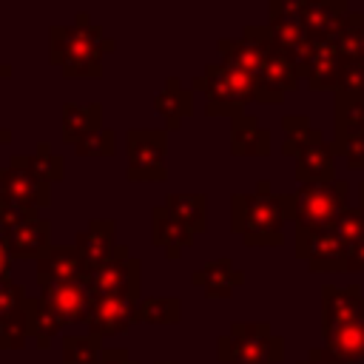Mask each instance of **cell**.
I'll return each instance as SVG.
<instances>
[{"label":"cell","mask_w":364,"mask_h":364,"mask_svg":"<svg viewBox=\"0 0 364 364\" xmlns=\"http://www.w3.org/2000/svg\"><path fill=\"white\" fill-rule=\"evenodd\" d=\"M11 77V65L9 63H0V80H9Z\"/></svg>","instance_id":"obj_41"},{"label":"cell","mask_w":364,"mask_h":364,"mask_svg":"<svg viewBox=\"0 0 364 364\" xmlns=\"http://www.w3.org/2000/svg\"><path fill=\"white\" fill-rule=\"evenodd\" d=\"M216 358L222 364H279L284 358V338L267 321H233L216 341Z\"/></svg>","instance_id":"obj_6"},{"label":"cell","mask_w":364,"mask_h":364,"mask_svg":"<svg viewBox=\"0 0 364 364\" xmlns=\"http://www.w3.org/2000/svg\"><path fill=\"white\" fill-rule=\"evenodd\" d=\"M114 236H117V222L114 219H91L88 228L77 233L74 247H77V253L82 259L85 276L100 270V267H105L114 259V253H117Z\"/></svg>","instance_id":"obj_12"},{"label":"cell","mask_w":364,"mask_h":364,"mask_svg":"<svg viewBox=\"0 0 364 364\" xmlns=\"http://www.w3.org/2000/svg\"><path fill=\"white\" fill-rule=\"evenodd\" d=\"M34 279H37L40 290L54 287V284H65V282H82L85 267H82L77 247L74 245L71 247L68 245H51V250L37 259Z\"/></svg>","instance_id":"obj_15"},{"label":"cell","mask_w":364,"mask_h":364,"mask_svg":"<svg viewBox=\"0 0 364 364\" xmlns=\"http://www.w3.org/2000/svg\"><path fill=\"white\" fill-rule=\"evenodd\" d=\"M105 347L97 336H65L63 338V364H100Z\"/></svg>","instance_id":"obj_29"},{"label":"cell","mask_w":364,"mask_h":364,"mask_svg":"<svg viewBox=\"0 0 364 364\" xmlns=\"http://www.w3.org/2000/svg\"><path fill=\"white\" fill-rule=\"evenodd\" d=\"M353 9L344 0H304L301 6V26L313 40H330Z\"/></svg>","instance_id":"obj_17"},{"label":"cell","mask_w":364,"mask_h":364,"mask_svg":"<svg viewBox=\"0 0 364 364\" xmlns=\"http://www.w3.org/2000/svg\"><path fill=\"white\" fill-rule=\"evenodd\" d=\"M324 347L330 353H336L341 361L353 364V361H364V318L324 336Z\"/></svg>","instance_id":"obj_26"},{"label":"cell","mask_w":364,"mask_h":364,"mask_svg":"<svg viewBox=\"0 0 364 364\" xmlns=\"http://www.w3.org/2000/svg\"><path fill=\"white\" fill-rule=\"evenodd\" d=\"M6 276H11V256H9V250L0 239V279H6Z\"/></svg>","instance_id":"obj_39"},{"label":"cell","mask_w":364,"mask_h":364,"mask_svg":"<svg viewBox=\"0 0 364 364\" xmlns=\"http://www.w3.org/2000/svg\"><path fill=\"white\" fill-rule=\"evenodd\" d=\"M350 245L336 233V228H304L296 225V256L310 264L313 273H344Z\"/></svg>","instance_id":"obj_9"},{"label":"cell","mask_w":364,"mask_h":364,"mask_svg":"<svg viewBox=\"0 0 364 364\" xmlns=\"http://www.w3.org/2000/svg\"><path fill=\"white\" fill-rule=\"evenodd\" d=\"M182 318V301L176 296H151L139 301L136 321L142 324H176Z\"/></svg>","instance_id":"obj_28"},{"label":"cell","mask_w":364,"mask_h":364,"mask_svg":"<svg viewBox=\"0 0 364 364\" xmlns=\"http://www.w3.org/2000/svg\"><path fill=\"white\" fill-rule=\"evenodd\" d=\"M344 273H364V242L353 245L344 262Z\"/></svg>","instance_id":"obj_37"},{"label":"cell","mask_w":364,"mask_h":364,"mask_svg":"<svg viewBox=\"0 0 364 364\" xmlns=\"http://www.w3.org/2000/svg\"><path fill=\"white\" fill-rule=\"evenodd\" d=\"M333 151L336 156L347 159L350 171H364V134L353 139H333Z\"/></svg>","instance_id":"obj_35"},{"label":"cell","mask_w":364,"mask_h":364,"mask_svg":"<svg viewBox=\"0 0 364 364\" xmlns=\"http://www.w3.org/2000/svg\"><path fill=\"white\" fill-rule=\"evenodd\" d=\"M71 26H51L48 28V60L60 65L63 77H102L100 60L102 54L114 51L117 43L105 37L97 23H88V14L80 11Z\"/></svg>","instance_id":"obj_1"},{"label":"cell","mask_w":364,"mask_h":364,"mask_svg":"<svg viewBox=\"0 0 364 364\" xmlns=\"http://www.w3.org/2000/svg\"><path fill=\"white\" fill-rule=\"evenodd\" d=\"M0 239L11 259H40L51 250V222L48 219H31L17 228H3Z\"/></svg>","instance_id":"obj_14"},{"label":"cell","mask_w":364,"mask_h":364,"mask_svg":"<svg viewBox=\"0 0 364 364\" xmlns=\"http://www.w3.org/2000/svg\"><path fill=\"white\" fill-rule=\"evenodd\" d=\"M336 233L353 247V245H358V242H364V210L355 205H350L341 216H338V222H336Z\"/></svg>","instance_id":"obj_31"},{"label":"cell","mask_w":364,"mask_h":364,"mask_svg":"<svg viewBox=\"0 0 364 364\" xmlns=\"http://www.w3.org/2000/svg\"><path fill=\"white\" fill-rule=\"evenodd\" d=\"M162 205L179 222H185L193 233L208 230V196L205 193H168Z\"/></svg>","instance_id":"obj_25"},{"label":"cell","mask_w":364,"mask_h":364,"mask_svg":"<svg viewBox=\"0 0 364 364\" xmlns=\"http://www.w3.org/2000/svg\"><path fill=\"white\" fill-rule=\"evenodd\" d=\"M364 318V290L361 284H324L321 287V336H330L353 321Z\"/></svg>","instance_id":"obj_10"},{"label":"cell","mask_w":364,"mask_h":364,"mask_svg":"<svg viewBox=\"0 0 364 364\" xmlns=\"http://www.w3.org/2000/svg\"><path fill=\"white\" fill-rule=\"evenodd\" d=\"M191 85L205 91L208 117H230L233 119V117L245 114L247 102H264V105L282 102V97L267 91L262 85V80H256L247 71H239L233 65H225V63H208L205 71L191 80Z\"/></svg>","instance_id":"obj_2"},{"label":"cell","mask_w":364,"mask_h":364,"mask_svg":"<svg viewBox=\"0 0 364 364\" xmlns=\"http://www.w3.org/2000/svg\"><path fill=\"white\" fill-rule=\"evenodd\" d=\"M23 310H26V316H28V336L37 341V347L40 350H48L51 347V338L63 330V327H68V321L60 316V313H54L43 299H26V304H23Z\"/></svg>","instance_id":"obj_23"},{"label":"cell","mask_w":364,"mask_h":364,"mask_svg":"<svg viewBox=\"0 0 364 364\" xmlns=\"http://www.w3.org/2000/svg\"><path fill=\"white\" fill-rule=\"evenodd\" d=\"M156 364H176V361H156Z\"/></svg>","instance_id":"obj_43"},{"label":"cell","mask_w":364,"mask_h":364,"mask_svg":"<svg viewBox=\"0 0 364 364\" xmlns=\"http://www.w3.org/2000/svg\"><path fill=\"white\" fill-rule=\"evenodd\" d=\"M125 176L131 182H162L168 176V131L165 128H128L125 134Z\"/></svg>","instance_id":"obj_7"},{"label":"cell","mask_w":364,"mask_h":364,"mask_svg":"<svg viewBox=\"0 0 364 364\" xmlns=\"http://www.w3.org/2000/svg\"><path fill=\"white\" fill-rule=\"evenodd\" d=\"M284 219L304 225V228H336L338 216L350 208V185L336 179V182H313V185H299L293 193H279Z\"/></svg>","instance_id":"obj_5"},{"label":"cell","mask_w":364,"mask_h":364,"mask_svg":"<svg viewBox=\"0 0 364 364\" xmlns=\"http://www.w3.org/2000/svg\"><path fill=\"white\" fill-rule=\"evenodd\" d=\"M193 230L179 222L165 205H154L151 210V242L165 250V259H179L182 250L193 245Z\"/></svg>","instance_id":"obj_16"},{"label":"cell","mask_w":364,"mask_h":364,"mask_svg":"<svg viewBox=\"0 0 364 364\" xmlns=\"http://www.w3.org/2000/svg\"><path fill=\"white\" fill-rule=\"evenodd\" d=\"M284 142L282 154L296 156V182H336V151L333 142L324 139V131L310 122L307 114H290L282 119Z\"/></svg>","instance_id":"obj_4"},{"label":"cell","mask_w":364,"mask_h":364,"mask_svg":"<svg viewBox=\"0 0 364 364\" xmlns=\"http://www.w3.org/2000/svg\"><path fill=\"white\" fill-rule=\"evenodd\" d=\"M9 142H11V131L0 125V145H9Z\"/></svg>","instance_id":"obj_40"},{"label":"cell","mask_w":364,"mask_h":364,"mask_svg":"<svg viewBox=\"0 0 364 364\" xmlns=\"http://www.w3.org/2000/svg\"><path fill=\"white\" fill-rule=\"evenodd\" d=\"M358 208H361V210H364V182H361V185H358Z\"/></svg>","instance_id":"obj_42"},{"label":"cell","mask_w":364,"mask_h":364,"mask_svg":"<svg viewBox=\"0 0 364 364\" xmlns=\"http://www.w3.org/2000/svg\"><path fill=\"white\" fill-rule=\"evenodd\" d=\"M54 313H60L68 324L77 321H88V310H91V293L82 282H65V284H54L46 287L40 296Z\"/></svg>","instance_id":"obj_18"},{"label":"cell","mask_w":364,"mask_h":364,"mask_svg":"<svg viewBox=\"0 0 364 364\" xmlns=\"http://www.w3.org/2000/svg\"><path fill=\"white\" fill-rule=\"evenodd\" d=\"M82 284L88 287L91 299H100V296H131V299H139V290H142V262L134 259L125 245H117L114 259L105 267L88 273L82 279Z\"/></svg>","instance_id":"obj_8"},{"label":"cell","mask_w":364,"mask_h":364,"mask_svg":"<svg viewBox=\"0 0 364 364\" xmlns=\"http://www.w3.org/2000/svg\"><path fill=\"white\" fill-rule=\"evenodd\" d=\"M74 151L80 156H111L117 151V134H114V128H102V131L91 134L88 139H82Z\"/></svg>","instance_id":"obj_32"},{"label":"cell","mask_w":364,"mask_h":364,"mask_svg":"<svg viewBox=\"0 0 364 364\" xmlns=\"http://www.w3.org/2000/svg\"><path fill=\"white\" fill-rule=\"evenodd\" d=\"M364 134V97L333 94V139H353Z\"/></svg>","instance_id":"obj_24"},{"label":"cell","mask_w":364,"mask_h":364,"mask_svg":"<svg viewBox=\"0 0 364 364\" xmlns=\"http://www.w3.org/2000/svg\"><path fill=\"white\" fill-rule=\"evenodd\" d=\"M100 364H136V361H131V355H128L125 347H108V350L102 353Z\"/></svg>","instance_id":"obj_38"},{"label":"cell","mask_w":364,"mask_h":364,"mask_svg":"<svg viewBox=\"0 0 364 364\" xmlns=\"http://www.w3.org/2000/svg\"><path fill=\"white\" fill-rule=\"evenodd\" d=\"M154 111L165 117V131H176L182 119L193 114V91L185 88L179 77H168L165 88L154 97Z\"/></svg>","instance_id":"obj_21"},{"label":"cell","mask_w":364,"mask_h":364,"mask_svg":"<svg viewBox=\"0 0 364 364\" xmlns=\"http://www.w3.org/2000/svg\"><path fill=\"white\" fill-rule=\"evenodd\" d=\"M26 338L31 336H28V316L23 307L0 318V350H23Z\"/></svg>","instance_id":"obj_30"},{"label":"cell","mask_w":364,"mask_h":364,"mask_svg":"<svg viewBox=\"0 0 364 364\" xmlns=\"http://www.w3.org/2000/svg\"><path fill=\"white\" fill-rule=\"evenodd\" d=\"M344 68V57L333 40H316L310 57L299 65V77L307 80L313 91H333L338 88V77Z\"/></svg>","instance_id":"obj_13"},{"label":"cell","mask_w":364,"mask_h":364,"mask_svg":"<svg viewBox=\"0 0 364 364\" xmlns=\"http://www.w3.org/2000/svg\"><path fill=\"white\" fill-rule=\"evenodd\" d=\"M299 364H347V361H341L336 353H330L327 347H313L310 353H307V358L304 361H299Z\"/></svg>","instance_id":"obj_36"},{"label":"cell","mask_w":364,"mask_h":364,"mask_svg":"<svg viewBox=\"0 0 364 364\" xmlns=\"http://www.w3.org/2000/svg\"><path fill=\"white\" fill-rule=\"evenodd\" d=\"M284 208L282 196L270 191L267 179L256 182L253 193L230 196V230L242 236L247 247H279L284 245Z\"/></svg>","instance_id":"obj_3"},{"label":"cell","mask_w":364,"mask_h":364,"mask_svg":"<svg viewBox=\"0 0 364 364\" xmlns=\"http://www.w3.org/2000/svg\"><path fill=\"white\" fill-rule=\"evenodd\" d=\"M11 159H17L20 165L31 168L37 176H43L46 182H60L63 173H65V159L60 154L51 151L48 142H37L34 154H14Z\"/></svg>","instance_id":"obj_27"},{"label":"cell","mask_w":364,"mask_h":364,"mask_svg":"<svg viewBox=\"0 0 364 364\" xmlns=\"http://www.w3.org/2000/svg\"><path fill=\"white\" fill-rule=\"evenodd\" d=\"M230 154L233 156H267L270 131L259 125L253 114H239L230 119Z\"/></svg>","instance_id":"obj_20"},{"label":"cell","mask_w":364,"mask_h":364,"mask_svg":"<svg viewBox=\"0 0 364 364\" xmlns=\"http://www.w3.org/2000/svg\"><path fill=\"white\" fill-rule=\"evenodd\" d=\"M136 299L131 296H100L91 299V310H88V336L97 338H108V336H119L125 333L134 321H136Z\"/></svg>","instance_id":"obj_11"},{"label":"cell","mask_w":364,"mask_h":364,"mask_svg":"<svg viewBox=\"0 0 364 364\" xmlns=\"http://www.w3.org/2000/svg\"><path fill=\"white\" fill-rule=\"evenodd\" d=\"M336 94L364 97V60H344V68H341Z\"/></svg>","instance_id":"obj_33"},{"label":"cell","mask_w":364,"mask_h":364,"mask_svg":"<svg viewBox=\"0 0 364 364\" xmlns=\"http://www.w3.org/2000/svg\"><path fill=\"white\" fill-rule=\"evenodd\" d=\"M26 287L20 282H14L11 276L0 279V318L9 316V313H17L23 304H26Z\"/></svg>","instance_id":"obj_34"},{"label":"cell","mask_w":364,"mask_h":364,"mask_svg":"<svg viewBox=\"0 0 364 364\" xmlns=\"http://www.w3.org/2000/svg\"><path fill=\"white\" fill-rule=\"evenodd\" d=\"M102 131V102H65L63 105V142L65 145H80L91 134Z\"/></svg>","instance_id":"obj_22"},{"label":"cell","mask_w":364,"mask_h":364,"mask_svg":"<svg viewBox=\"0 0 364 364\" xmlns=\"http://www.w3.org/2000/svg\"><path fill=\"white\" fill-rule=\"evenodd\" d=\"M191 282L196 287H202L208 299H230L233 287L245 284V273L233 267V259L230 256H222V259H213L205 267L193 270Z\"/></svg>","instance_id":"obj_19"}]
</instances>
